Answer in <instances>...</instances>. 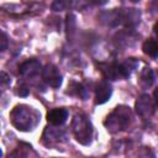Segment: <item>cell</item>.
Segmentation results:
<instances>
[{"label":"cell","mask_w":158,"mask_h":158,"mask_svg":"<svg viewBox=\"0 0 158 158\" xmlns=\"http://www.w3.org/2000/svg\"><path fill=\"white\" fill-rule=\"evenodd\" d=\"M19 72L20 74L26 78V79H32L35 77H37L40 74V72H42V68H41V63L36 59H28L26 62H23L20 68H19Z\"/></svg>","instance_id":"6"},{"label":"cell","mask_w":158,"mask_h":158,"mask_svg":"<svg viewBox=\"0 0 158 158\" xmlns=\"http://www.w3.org/2000/svg\"><path fill=\"white\" fill-rule=\"evenodd\" d=\"M154 83V73L151 68H144L139 75V85L144 89L152 86Z\"/></svg>","instance_id":"12"},{"label":"cell","mask_w":158,"mask_h":158,"mask_svg":"<svg viewBox=\"0 0 158 158\" xmlns=\"http://www.w3.org/2000/svg\"><path fill=\"white\" fill-rule=\"evenodd\" d=\"M16 93H17V95H20V96H27V95H28V88H27L25 84H20V85L17 86Z\"/></svg>","instance_id":"16"},{"label":"cell","mask_w":158,"mask_h":158,"mask_svg":"<svg viewBox=\"0 0 158 158\" xmlns=\"http://www.w3.org/2000/svg\"><path fill=\"white\" fill-rule=\"evenodd\" d=\"M111 94H112L111 84L107 80H101L95 89V104L96 105L105 104L110 99Z\"/></svg>","instance_id":"7"},{"label":"cell","mask_w":158,"mask_h":158,"mask_svg":"<svg viewBox=\"0 0 158 158\" xmlns=\"http://www.w3.org/2000/svg\"><path fill=\"white\" fill-rule=\"evenodd\" d=\"M1 83H2V85H5V84L10 83V77H9L5 72H2V73H1Z\"/></svg>","instance_id":"19"},{"label":"cell","mask_w":158,"mask_h":158,"mask_svg":"<svg viewBox=\"0 0 158 158\" xmlns=\"http://www.w3.org/2000/svg\"><path fill=\"white\" fill-rule=\"evenodd\" d=\"M65 5H67V2H63V1H56V2H53L52 7H53L54 11H62V10H64Z\"/></svg>","instance_id":"17"},{"label":"cell","mask_w":158,"mask_h":158,"mask_svg":"<svg viewBox=\"0 0 158 158\" xmlns=\"http://www.w3.org/2000/svg\"><path fill=\"white\" fill-rule=\"evenodd\" d=\"M142 49H143L144 54H147L152 58H158V40L149 38V40L144 41L142 44Z\"/></svg>","instance_id":"11"},{"label":"cell","mask_w":158,"mask_h":158,"mask_svg":"<svg viewBox=\"0 0 158 158\" xmlns=\"http://www.w3.org/2000/svg\"><path fill=\"white\" fill-rule=\"evenodd\" d=\"M30 152H32V149L28 146L26 148H17L9 156V158H31Z\"/></svg>","instance_id":"14"},{"label":"cell","mask_w":158,"mask_h":158,"mask_svg":"<svg viewBox=\"0 0 158 158\" xmlns=\"http://www.w3.org/2000/svg\"><path fill=\"white\" fill-rule=\"evenodd\" d=\"M132 121V110L126 105H118L110 112L104 121L106 130L110 133H117L126 130Z\"/></svg>","instance_id":"2"},{"label":"cell","mask_w":158,"mask_h":158,"mask_svg":"<svg viewBox=\"0 0 158 158\" xmlns=\"http://www.w3.org/2000/svg\"><path fill=\"white\" fill-rule=\"evenodd\" d=\"M120 64H121V69H122V73H123L125 78H127V77L131 75L132 72H135L137 69L139 62L136 58H128V59H126L125 62H122Z\"/></svg>","instance_id":"13"},{"label":"cell","mask_w":158,"mask_h":158,"mask_svg":"<svg viewBox=\"0 0 158 158\" xmlns=\"http://www.w3.org/2000/svg\"><path fill=\"white\" fill-rule=\"evenodd\" d=\"M101 70H102L104 75L106 77V79H110V80L125 79V75L122 73V69H121V64L120 63L106 64V65H104V68Z\"/></svg>","instance_id":"10"},{"label":"cell","mask_w":158,"mask_h":158,"mask_svg":"<svg viewBox=\"0 0 158 158\" xmlns=\"http://www.w3.org/2000/svg\"><path fill=\"white\" fill-rule=\"evenodd\" d=\"M153 30H154V33L158 36V21L154 23V27H153Z\"/></svg>","instance_id":"21"},{"label":"cell","mask_w":158,"mask_h":158,"mask_svg":"<svg viewBox=\"0 0 158 158\" xmlns=\"http://www.w3.org/2000/svg\"><path fill=\"white\" fill-rule=\"evenodd\" d=\"M40 118H41L40 112L35 107L25 104L16 105L10 112L11 123L19 131H22V132L32 131L38 125Z\"/></svg>","instance_id":"1"},{"label":"cell","mask_w":158,"mask_h":158,"mask_svg":"<svg viewBox=\"0 0 158 158\" xmlns=\"http://www.w3.org/2000/svg\"><path fill=\"white\" fill-rule=\"evenodd\" d=\"M153 96H154V101H156V104H158V88L154 90V93H153Z\"/></svg>","instance_id":"20"},{"label":"cell","mask_w":158,"mask_h":158,"mask_svg":"<svg viewBox=\"0 0 158 158\" xmlns=\"http://www.w3.org/2000/svg\"><path fill=\"white\" fill-rule=\"evenodd\" d=\"M137 158H157L149 147H141L137 152Z\"/></svg>","instance_id":"15"},{"label":"cell","mask_w":158,"mask_h":158,"mask_svg":"<svg viewBox=\"0 0 158 158\" xmlns=\"http://www.w3.org/2000/svg\"><path fill=\"white\" fill-rule=\"evenodd\" d=\"M135 109H136V112L143 117V118H149L154 111H156V105H154V101L153 99L148 95V94H142L141 96H138V99L136 100V104H135Z\"/></svg>","instance_id":"4"},{"label":"cell","mask_w":158,"mask_h":158,"mask_svg":"<svg viewBox=\"0 0 158 158\" xmlns=\"http://www.w3.org/2000/svg\"><path fill=\"white\" fill-rule=\"evenodd\" d=\"M42 79L43 81L49 85L51 88H59L62 85V74L59 72V69L54 65V64H47L43 67L42 72H41Z\"/></svg>","instance_id":"5"},{"label":"cell","mask_w":158,"mask_h":158,"mask_svg":"<svg viewBox=\"0 0 158 158\" xmlns=\"http://www.w3.org/2000/svg\"><path fill=\"white\" fill-rule=\"evenodd\" d=\"M68 118V111L65 109H52L47 114V121L52 126H62Z\"/></svg>","instance_id":"9"},{"label":"cell","mask_w":158,"mask_h":158,"mask_svg":"<svg viewBox=\"0 0 158 158\" xmlns=\"http://www.w3.org/2000/svg\"><path fill=\"white\" fill-rule=\"evenodd\" d=\"M72 131L75 139L84 146H88L93 141L94 128L90 120L83 112H77L72 120Z\"/></svg>","instance_id":"3"},{"label":"cell","mask_w":158,"mask_h":158,"mask_svg":"<svg viewBox=\"0 0 158 158\" xmlns=\"http://www.w3.org/2000/svg\"><path fill=\"white\" fill-rule=\"evenodd\" d=\"M43 141L47 146L59 144L60 142L65 141V136H64L63 131H60L56 127H47L43 133Z\"/></svg>","instance_id":"8"},{"label":"cell","mask_w":158,"mask_h":158,"mask_svg":"<svg viewBox=\"0 0 158 158\" xmlns=\"http://www.w3.org/2000/svg\"><path fill=\"white\" fill-rule=\"evenodd\" d=\"M1 46H0V49L1 51H5L6 49V44H7V37H6V35L4 33V32H1Z\"/></svg>","instance_id":"18"}]
</instances>
